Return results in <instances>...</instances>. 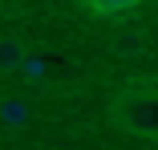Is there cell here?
I'll list each match as a JSON object with an SVG mask.
<instances>
[{
    "label": "cell",
    "mask_w": 158,
    "mask_h": 150,
    "mask_svg": "<svg viewBox=\"0 0 158 150\" xmlns=\"http://www.w3.org/2000/svg\"><path fill=\"white\" fill-rule=\"evenodd\" d=\"M138 49H142V37H138V33H134V37H130V33H122V37H118V53H126V57H134Z\"/></svg>",
    "instance_id": "5b68a950"
},
{
    "label": "cell",
    "mask_w": 158,
    "mask_h": 150,
    "mask_svg": "<svg viewBox=\"0 0 158 150\" xmlns=\"http://www.w3.org/2000/svg\"><path fill=\"white\" fill-rule=\"evenodd\" d=\"M110 122L122 134L158 142V73L122 81V89L110 98Z\"/></svg>",
    "instance_id": "6da1fadb"
},
{
    "label": "cell",
    "mask_w": 158,
    "mask_h": 150,
    "mask_svg": "<svg viewBox=\"0 0 158 150\" xmlns=\"http://www.w3.org/2000/svg\"><path fill=\"white\" fill-rule=\"evenodd\" d=\"M0 118H4L8 126H20L24 118H28V110H24L20 102H0Z\"/></svg>",
    "instance_id": "277c9868"
},
{
    "label": "cell",
    "mask_w": 158,
    "mask_h": 150,
    "mask_svg": "<svg viewBox=\"0 0 158 150\" xmlns=\"http://www.w3.org/2000/svg\"><path fill=\"white\" fill-rule=\"evenodd\" d=\"M77 4L89 12V16H102V20H114V16H130L142 8V0H77Z\"/></svg>",
    "instance_id": "3957f363"
},
{
    "label": "cell",
    "mask_w": 158,
    "mask_h": 150,
    "mask_svg": "<svg viewBox=\"0 0 158 150\" xmlns=\"http://www.w3.org/2000/svg\"><path fill=\"white\" fill-rule=\"evenodd\" d=\"M28 57H33V49H28L20 37H0V73H16V69H24Z\"/></svg>",
    "instance_id": "7a4b0ae2"
}]
</instances>
